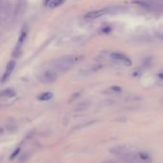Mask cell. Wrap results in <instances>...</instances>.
<instances>
[{"instance_id":"cell-1","label":"cell","mask_w":163,"mask_h":163,"mask_svg":"<svg viewBox=\"0 0 163 163\" xmlns=\"http://www.w3.org/2000/svg\"><path fill=\"white\" fill-rule=\"evenodd\" d=\"M82 59H84V56L82 55H65L55 61L53 63V69H55L58 73L66 72L71 67H73L75 63L81 62Z\"/></svg>"},{"instance_id":"cell-2","label":"cell","mask_w":163,"mask_h":163,"mask_svg":"<svg viewBox=\"0 0 163 163\" xmlns=\"http://www.w3.org/2000/svg\"><path fill=\"white\" fill-rule=\"evenodd\" d=\"M58 78V72L55 69H48L41 72L38 76V81L41 84H52Z\"/></svg>"},{"instance_id":"cell-3","label":"cell","mask_w":163,"mask_h":163,"mask_svg":"<svg viewBox=\"0 0 163 163\" xmlns=\"http://www.w3.org/2000/svg\"><path fill=\"white\" fill-rule=\"evenodd\" d=\"M120 158H121V160L124 163H151V162L143 160L142 158L139 156L138 153L131 152V151L125 153L124 156H120Z\"/></svg>"},{"instance_id":"cell-4","label":"cell","mask_w":163,"mask_h":163,"mask_svg":"<svg viewBox=\"0 0 163 163\" xmlns=\"http://www.w3.org/2000/svg\"><path fill=\"white\" fill-rule=\"evenodd\" d=\"M109 56H110L111 59H114V61L122 62L124 65H126V66H131L132 64L131 59L128 57H127L125 54H122V53H119V52H113V53H111Z\"/></svg>"},{"instance_id":"cell-5","label":"cell","mask_w":163,"mask_h":163,"mask_svg":"<svg viewBox=\"0 0 163 163\" xmlns=\"http://www.w3.org/2000/svg\"><path fill=\"white\" fill-rule=\"evenodd\" d=\"M109 11H110V9H108V8L95 10V11H92V12H87V14L84 15V18H87V19H97V18H101V16H103V15L109 14Z\"/></svg>"},{"instance_id":"cell-6","label":"cell","mask_w":163,"mask_h":163,"mask_svg":"<svg viewBox=\"0 0 163 163\" xmlns=\"http://www.w3.org/2000/svg\"><path fill=\"white\" fill-rule=\"evenodd\" d=\"M15 68V61H10L9 62L7 63L6 68H5V72L2 76V81H7L8 79L10 78V76L12 75V73L14 72Z\"/></svg>"},{"instance_id":"cell-7","label":"cell","mask_w":163,"mask_h":163,"mask_svg":"<svg viewBox=\"0 0 163 163\" xmlns=\"http://www.w3.org/2000/svg\"><path fill=\"white\" fill-rule=\"evenodd\" d=\"M109 152L112 154L117 156H124V154L127 153L128 152H130V151H128V148L125 147V146H116V147L111 148Z\"/></svg>"},{"instance_id":"cell-8","label":"cell","mask_w":163,"mask_h":163,"mask_svg":"<svg viewBox=\"0 0 163 163\" xmlns=\"http://www.w3.org/2000/svg\"><path fill=\"white\" fill-rule=\"evenodd\" d=\"M89 106H90V102L89 101H83V102L79 103V104L75 106L74 110L78 111V112H81V111H84L85 109H87L89 108Z\"/></svg>"},{"instance_id":"cell-9","label":"cell","mask_w":163,"mask_h":163,"mask_svg":"<svg viewBox=\"0 0 163 163\" xmlns=\"http://www.w3.org/2000/svg\"><path fill=\"white\" fill-rule=\"evenodd\" d=\"M27 37V31L26 30H22V32H21L20 36H19V38H18V44H16V51L19 50L21 48V46H22L23 42L25 41V38Z\"/></svg>"},{"instance_id":"cell-10","label":"cell","mask_w":163,"mask_h":163,"mask_svg":"<svg viewBox=\"0 0 163 163\" xmlns=\"http://www.w3.org/2000/svg\"><path fill=\"white\" fill-rule=\"evenodd\" d=\"M52 98H53V93L50 91L42 92L37 96V99L40 101H48L50 99H52Z\"/></svg>"},{"instance_id":"cell-11","label":"cell","mask_w":163,"mask_h":163,"mask_svg":"<svg viewBox=\"0 0 163 163\" xmlns=\"http://www.w3.org/2000/svg\"><path fill=\"white\" fill-rule=\"evenodd\" d=\"M15 95V92L14 89L12 88H6L4 90L0 91V97H6V98H10Z\"/></svg>"},{"instance_id":"cell-12","label":"cell","mask_w":163,"mask_h":163,"mask_svg":"<svg viewBox=\"0 0 163 163\" xmlns=\"http://www.w3.org/2000/svg\"><path fill=\"white\" fill-rule=\"evenodd\" d=\"M64 2H65V0H51L48 4V7L51 9H55V8H58L62 5Z\"/></svg>"},{"instance_id":"cell-13","label":"cell","mask_w":163,"mask_h":163,"mask_svg":"<svg viewBox=\"0 0 163 163\" xmlns=\"http://www.w3.org/2000/svg\"><path fill=\"white\" fill-rule=\"evenodd\" d=\"M109 90L113 93H120V92H122V88L118 87V85H111V87L109 88Z\"/></svg>"},{"instance_id":"cell-14","label":"cell","mask_w":163,"mask_h":163,"mask_svg":"<svg viewBox=\"0 0 163 163\" xmlns=\"http://www.w3.org/2000/svg\"><path fill=\"white\" fill-rule=\"evenodd\" d=\"M81 95V93L80 92H75V93H73L72 94V96H71V98L69 99V103L70 102H73V101H75L76 99H78V97Z\"/></svg>"},{"instance_id":"cell-15","label":"cell","mask_w":163,"mask_h":163,"mask_svg":"<svg viewBox=\"0 0 163 163\" xmlns=\"http://www.w3.org/2000/svg\"><path fill=\"white\" fill-rule=\"evenodd\" d=\"M94 122H88V123H84V124H81V125H78L75 127V130H77V128H84V127H87L89 125H91V124H93Z\"/></svg>"},{"instance_id":"cell-16","label":"cell","mask_w":163,"mask_h":163,"mask_svg":"<svg viewBox=\"0 0 163 163\" xmlns=\"http://www.w3.org/2000/svg\"><path fill=\"white\" fill-rule=\"evenodd\" d=\"M148 2L154 3V4H159V5H163V0H147Z\"/></svg>"},{"instance_id":"cell-17","label":"cell","mask_w":163,"mask_h":163,"mask_svg":"<svg viewBox=\"0 0 163 163\" xmlns=\"http://www.w3.org/2000/svg\"><path fill=\"white\" fill-rule=\"evenodd\" d=\"M101 163H118V162H117V161H115V160H111V159H109V160L102 161Z\"/></svg>"},{"instance_id":"cell-18","label":"cell","mask_w":163,"mask_h":163,"mask_svg":"<svg viewBox=\"0 0 163 163\" xmlns=\"http://www.w3.org/2000/svg\"><path fill=\"white\" fill-rule=\"evenodd\" d=\"M2 11H3V0H0V16H1Z\"/></svg>"},{"instance_id":"cell-19","label":"cell","mask_w":163,"mask_h":163,"mask_svg":"<svg viewBox=\"0 0 163 163\" xmlns=\"http://www.w3.org/2000/svg\"><path fill=\"white\" fill-rule=\"evenodd\" d=\"M18 152H19V149H16V150H15V152L14 153H12V156H11V158H14V157H15V156H16V154L18 153Z\"/></svg>"},{"instance_id":"cell-20","label":"cell","mask_w":163,"mask_h":163,"mask_svg":"<svg viewBox=\"0 0 163 163\" xmlns=\"http://www.w3.org/2000/svg\"><path fill=\"white\" fill-rule=\"evenodd\" d=\"M50 1H51V0H44V4H45V5H48Z\"/></svg>"},{"instance_id":"cell-21","label":"cell","mask_w":163,"mask_h":163,"mask_svg":"<svg viewBox=\"0 0 163 163\" xmlns=\"http://www.w3.org/2000/svg\"><path fill=\"white\" fill-rule=\"evenodd\" d=\"M160 38H161V40H163V34H162V35L160 36Z\"/></svg>"},{"instance_id":"cell-22","label":"cell","mask_w":163,"mask_h":163,"mask_svg":"<svg viewBox=\"0 0 163 163\" xmlns=\"http://www.w3.org/2000/svg\"><path fill=\"white\" fill-rule=\"evenodd\" d=\"M161 102H162V103H163V99H162V100H161Z\"/></svg>"}]
</instances>
